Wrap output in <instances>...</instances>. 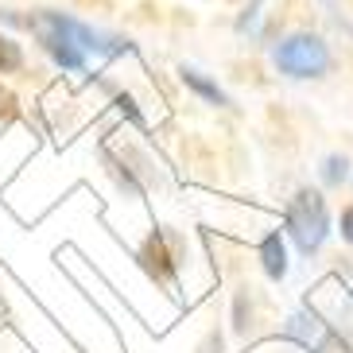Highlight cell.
<instances>
[{"mask_svg": "<svg viewBox=\"0 0 353 353\" xmlns=\"http://www.w3.org/2000/svg\"><path fill=\"white\" fill-rule=\"evenodd\" d=\"M276 66L295 78H311V74L326 70V47H322L314 35H295V39L280 43L276 51Z\"/></svg>", "mask_w": 353, "mask_h": 353, "instance_id": "1", "label": "cell"}, {"mask_svg": "<svg viewBox=\"0 0 353 353\" xmlns=\"http://www.w3.org/2000/svg\"><path fill=\"white\" fill-rule=\"evenodd\" d=\"M291 229L299 237L303 249H314L322 241V229H326V214H322V198L319 194H299L295 210H291Z\"/></svg>", "mask_w": 353, "mask_h": 353, "instance_id": "2", "label": "cell"}, {"mask_svg": "<svg viewBox=\"0 0 353 353\" xmlns=\"http://www.w3.org/2000/svg\"><path fill=\"white\" fill-rule=\"evenodd\" d=\"M20 63H23V54H20V47L8 39V35H0V74H8V70H20Z\"/></svg>", "mask_w": 353, "mask_h": 353, "instance_id": "3", "label": "cell"}, {"mask_svg": "<svg viewBox=\"0 0 353 353\" xmlns=\"http://www.w3.org/2000/svg\"><path fill=\"white\" fill-rule=\"evenodd\" d=\"M276 245H280V241L272 237L268 241V272H272V276H280V272H283V249H276Z\"/></svg>", "mask_w": 353, "mask_h": 353, "instance_id": "4", "label": "cell"}, {"mask_svg": "<svg viewBox=\"0 0 353 353\" xmlns=\"http://www.w3.org/2000/svg\"><path fill=\"white\" fill-rule=\"evenodd\" d=\"M342 237H345V241H353V206L342 214Z\"/></svg>", "mask_w": 353, "mask_h": 353, "instance_id": "5", "label": "cell"}]
</instances>
